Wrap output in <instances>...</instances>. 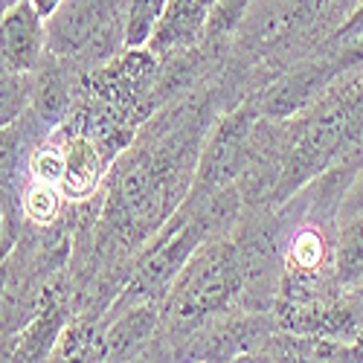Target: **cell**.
Segmentation results:
<instances>
[{"instance_id": "cell-1", "label": "cell", "mask_w": 363, "mask_h": 363, "mask_svg": "<svg viewBox=\"0 0 363 363\" xmlns=\"http://www.w3.org/2000/svg\"><path fill=\"white\" fill-rule=\"evenodd\" d=\"M241 294H245V264L238 256V245L227 238H206L163 296L160 325L180 343L206 320L230 311Z\"/></svg>"}, {"instance_id": "cell-11", "label": "cell", "mask_w": 363, "mask_h": 363, "mask_svg": "<svg viewBox=\"0 0 363 363\" xmlns=\"http://www.w3.org/2000/svg\"><path fill=\"white\" fill-rule=\"evenodd\" d=\"M62 189L50 186V184H38V180H29L26 177V186L21 195V213L23 218H29L38 227L52 224L58 216H62Z\"/></svg>"}, {"instance_id": "cell-3", "label": "cell", "mask_w": 363, "mask_h": 363, "mask_svg": "<svg viewBox=\"0 0 363 363\" xmlns=\"http://www.w3.org/2000/svg\"><path fill=\"white\" fill-rule=\"evenodd\" d=\"M262 113L256 111L253 102L241 105L235 113L224 116L218 128L209 134L206 145L201 148V160L195 172V184H192V201H206L218 195L221 189L233 186V180L241 177L247 160H250V148H253V131L259 125Z\"/></svg>"}, {"instance_id": "cell-15", "label": "cell", "mask_w": 363, "mask_h": 363, "mask_svg": "<svg viewBox=\"0 0 363 363\" xmlns=\"http://www.w3.org/2000/svg\"><path fill=\"white\" fill-rule=\"evenodd\" d=\"M354 38H363V4L354 9V15H352L325 44H346V41H354Z\"/></svg>"}, {"instance_id": "cell-16", "label": "cell", "mask_w": 363, "mask_h": 363, "mask_svg": "<svg viewBox=\"0 0 363 363\" xmlns=\"http://www.w3.org/2000/svg\"><path fill=\"white\" fill-rule=\"evenodd\" d=\"M123 363H169V349L163 346L160 337H155L148 346H143L137 354H131V357L123 360Z\"/></svg>"}, {"instance_id": "cell-2", "label": "cell", "mask_w": 363, "mask_h": 363, "mask_svg": "<svg viewBox=\"0 0 363 363\" xmlns=\"http://www.w3.org/2000/svg\"><path fill=\"white\" fill-rule=\"evenodd\" d=\"M123 0H65L47 23V47L52 55L111 58L125 44Z\"/></svg>"}, {"instance_id": "cell-4", "label": "cell", "mask_w": 363, "mask_h": 363, "mask_svg": "<svg viewBox=\"0 0 363 363\" xmlns=\"http://www.w3.org/2000/svg\"><path fill=\"white\" fill-rule=\"evenodd\" d=\"M274 314L264 311H224L198 325L189 337L180 340L184 354L177 363H233L235 357L259 349L274 335Z\"/></svg>"}, {"instance_id": "cell-9", "label": "cell", "mask_w": 363, "mask_h": 363, "mask_svg": "<svg viewBox=\"0 0 363 363\" xmlns=\"http://www.w3.org/2000/svg\"><path fill=\"white\" fill-rule=\"evenodd\" d=\"M70 99L73 90L67 82V73L58 67H47L44 62L29 73V105L38 123L47 128L62 125L70 113Z\"/></svg>"}, {"instance_id": "cell-18", "label": "cell", "mask_w": 363, "mask_h": 363, "mask_svg": "<svg viewBox=\"0 0 363 363\" xmlns=\"http://www.w3.org/2000/svg\"><path fill=\"white\" fill-rule=\"evenodd\" d=\"M357 291H360V296H363V279H360V285H357Z\"/></svg>"}, {"instance_id": "cell-14", "label": "cell", "mask_w": 363, "mask_h": 363, "mask_svg": "<svg viewBox=\"0 0 363 363\" xmlns=\"http://www.w3.org/2000/svg\"><path fill=\"white\" fill-rule=\"evenodd\" d=\"M363 216V166L354 172L352 177V184L340 201V209H337V227L346 224V221H354Z\"/></svg>"}, {"instance_id": "cell-8", "label": "cell", "mask_w": 363, "mask_h": 363, "mask_svg": "<svg viewBox=\"0 0 363 363\" xmlns=\"http://www.w3.org/2000/svg\"><path fill=\"white\" fill-rule=\"evenodd\" d=\"M26 123L23 116L15 125L0 128V218L9 230H15V213H21V195H23V166L29 157L23 155L26 145Z\"/></svg>"}, {"instance_id": "cell-5", "label": "cell", "mask_w": 363, "mask_h": 363, "mask_svg": "<svg viewBox=\"0 0 363 363\" xmlns=\"http://www.w3.org/2000/svg\"><path fill=\"white\" fill-rule=\"evenodd\" d=\"M47 21L29 0H18L0 15V67L15 73H33L44 62Z\"/></svg>"}, {"instance_id": "cell-6", "label": "cell", "mask_w": 363, "mask_h": 363, "mask_svg": "<svg viewBox=\"0 0 363 363\" xmlns=\"http://www.w3.org/2000/svg\"><path fill=\"white\" fill-rule=\"evenodd\" d=\"M218 0H166L160 23L148 41V52L174 55L177 50L195 47L203 38L209 12Z\"/></svg>"}, {"instance_id": "cell-13", "label": "cell", "mask_w": 363, "mask_h": 363, "mask_svg": "<svg viewBox=\"0 0 363 363\" xmlns=\"http://www.w3.org/2000/svg\"><path fill=\"white\" fill-rule=\"evenodd\" d=\"M29 105V73L0 67V128L15 125Z\"/></svg>"}, {"instance_id": "cell-10", "label": "cell", "mask_w": 363, "mask_h": 363, "mask_svg": "<svg viewBox=\"0 0 363 363\" xmlns=\"http://www.w3.org/2000/svg\"><path fill=\"white\" fill-rule=\"evenodd\" d=\"M335 277L343 294L357 291L363 279V216L337 227L335 247Z\"/></svg>"}, {"instance_id": "cell-12", "label": "cell", "mask_w": 363, "mask_h": 363, "mask_svg": "<svg viewBox=\"0 0 363 363\" xmlns=\"http://www.w3.org/2000/svg\"><path fill=\"white\" fill-rule=\"evenodd\" d=\"M166 9V0H128L125 12V47L140 50L148 47L151 35L160 23V15Z\"/></svg>"}, {"instance_id": "cell-7", "label": "cell", "mask_w": 363, "mask_h": 363, "mask_svg": "<svg viewBox=\"0 0 363 363\" xmlns=\"http://www.w3.org/2000/svg\"><path fill=\"white\" fill-rule=\"evenodd\" d=\"M105 172H108L105 151L99 148V143L94 137H87V134L67 137V145H65V177H62V195L67 201L90 198L99 189Z\"/></svg>"}, {"instance_id": "cell-17", "label": "cell", "mask_w": 363, "mask_h": 363, "mask_svg": "<svg viewBox=\"0 0 363 363\" xmlns=\"http://www.w3.org/2000/svg\"><path fill=\"white\" fill-rule=\"evenodd\" d=\"M29 4L35 6V12H38L44 21H50V18L58 12V6L65 4V0H29Z\"/></svg>"}]
</instances>
